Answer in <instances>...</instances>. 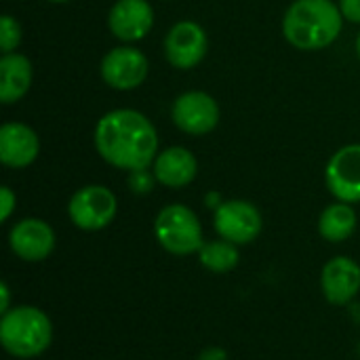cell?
I'll list each match as a JSON object with an SVG mask.
<instances>
[{"mask_svg": "<svg viewBox=\"0 0 360 360\" xmlns=\"http://www.w3.org/2000/svg\"><path fill=\"white\" fill-rule=\"evenodd\" d=\"M354 230H356V213L348 202L329 205L319 219V232L329 243L348 240L354 234Z\"/></svg>", "mask_w": 360, "mask_h": 360, "instance_id": "17", "label": "cell"}, {"mask_svg": "<svg viewBox=\"0 0 360 360\" xmlns=\"http://www.w3.org/2000/svg\"><path fill=\"white\" fill-rule=\"evenodd\" d=\"M0 297H2V302H0V310H2V314H6V312H8V300H11V293H8L6 283H2V285H0Z\"/></svg>", "mask_w": 360, "mask_h": 360, "instance_id": "24", "label": "cell"}, {"mask_svg": "<svg viewBox=\"0 0 360 360\" xmlns=\"http://www.w3.org/2000/svg\"><path fill=\"white\" fill-rule=\"evenodd\" d=\"M11 251L23 262H42L55 249V232L42 219H21L8 234Z\"/></svg>", "mask_w": 360, "mask_h": 360, "instance_id": "11", "label": "cell"}, {"mask_svg": "<svg viewBox=\"0 0 360 360\" xmlns=\"http://www.w3.org/2000/svg\"><path fill=\"white\" fill-rule=\"evenodd\" d=\"M356 53H359V57H360V34H359V38H356Z\"/></svg>", "mask_w": 360, "mask_h": 360, "instance_id": "26", "label": "cell"}, {"mask_svg": "<svg viewBox=\"0 0 360 360\" xmlns=\"http://www.w3.org/2000/svg\"><path fill=\"white\" fill-rule=\"evenodd\" d=\"M171 116L179 131L188 135H207L219 122V105L211 95L190 91L175 99Z\"/></svg>", "mask_w": 360, "mask_h": 360, "instance_id": "7", "label": "cell"}, {"mask_svg": "<svg viewBox=\"0 0 360 360\" xmlns=\"http://www.w3.org/2000/svg\"><path fill=\"white\" fill-rule=\"evenodd\" d=\"M207 200H209V207H213V209H217V207L221 205V198H219V194H217V192H211Z\"/></svg>", "mask_w": 360, "mask_h": 360, "instance_id": "25", "label": "cell"}, {"mask_svg": "<svg viewBox=\"0 0 360 360\" xmlns=\"http://www.w3.org/2000/svg\"><path fill=\"white\" fill-rule=\"evenodd\" d=\"M15 202H17V198H15L13 190L4 186V188L0 190V205H2L0 221H6V219L11 217V213H13V209H15Z\"/></svg>", "mask_w": 360, "mask_h": 360, "instance_id": "21", "label": "cell"}, {"mask_svg": "<svg viewBox=\"0 0 360 360\" xmlns=\"http://www.w3.org/2000/svg\"><path fill=\"white\" fill-rule=\"evenodd\" d=\"M51 340L53 325L42 310L34 306H19L2 314L0 342L11 356L34 359L51 346Z\"/></svg>", "mask_w": 360, "mask_h": 360, "instance_id": "3", "label": "cell"}, {"mask_svg": "<svg viewBox=\"0 0 360 360\" xmlns=\"http://www.w3.org/2000/svg\"><path fill=\"white\" fill-rule=\"evenodd\" d=\"M198 162L194 154L186 148L173 146L160 152L154 160V177L167 188H184L196 177Z\"/></svg>", "mask_w": 360, "mask_h": 360, "instance_id": "15", "label": "cell"}, {"mask_svg": "<svg viewBox=\"0 0 360 360\" xmlns=\"http://www.w3.org/2000/svg\"><path fill=\"white\" fill-rule=\"evenodd\" d=\"M198 360H228V354L221 348H207L205 352H200Z\"/></svg>", "mask_w": 360, "mask_h": 360, "instance_id": "23", "label": "cell"}, {"mask_svg": "<svg viewBox=\"0 0 360 360\" xmlns=\"http://www.w3.org/2000/svg\"><path fill=\"white\" fill-rule=\"evenodd\" d=\"M325 179L340 202H360V143L346 146L331 156Z\"/></svg>", "mask_w": 360, "mask_h": 360, "instance_id": "10", "label": "cell"}, {"mask_svg": "<svg viewBox=\"0 0 360 360\" xmlns=\"http://www.w3.org/2000/svg\"><path fill=\"white\" fill-rule=\"evenodd\" d=\"M95 148L108 165L131 173L148 169L156 160L158 135L141 112L114 110L99 118Z\"/></svg>", "mask_w": 360, "mask_h": 360, "instance_id": "1", "label": "cell"}, {"mask_svg": "<svg viewBox=\"0 0 360 360\" xmlns=\"http://www.w3.org/2000/svg\"><path fill=\"white\" fill-rule=\"evenodd\" d=\"M101 78L116 91H131L148 78V59L133 46H116L101 59Z\"/></svg>", "mask_w": 360, "mask_h": 360, "instance_id": "8", "label": "cell"}, {"mask_svg": "<svg viewBox=\"0 0 360 360\" xmlns=\"http://www.w3.org/2000/svg\"><path fill=\"white\" fill-rule=\"evenodd\" d=\"M21 42V25L11 15H2L0 19V49L2 53H13Z\"/></svg>", "mask_w": 360, "mask_h": 360, "instance_id": "19", "label": "cell"}, {"mask_svg": "<svg viewBox=\"0 0 360 360\" xmlns=\"http://www.w3.org/2000/svg\"><path fill=\"white\" fill-rule=\"evenodd\" d=\"M165 55L177 70L196 68L207 55V34L196 21H179L165 38Z\"/></svg>", "mask_w": 360, "mask_h": 360, "instance_id": "9", "label": "cell"}, {"mask_svg": "<svg viewBox=\"0 0 360 360\" xmlns=\"http://www.w3.org/2000/svg\"><path fill=\"white\" fill-rule=\"evenodd\" d=\"M154 232L160 247L173 255L198 253L202 243V228L192 209L186 205L165 207L154 221Z\"/></svg>", "mask_w": 360, "mask_h": 360, "instance_id": "4", "label": "cell"}, {"mask_svg": "<svg viewBox=\"0 0 360 360\" xmlns=\"http://www.w3.org/2000/svg\"><path fill=\"white\" fill-rule=\"evenodd\" d=\"M51 2H59L61 4V2H70V0H51Z\"/></svg>", "mask_w": 360, "mask_h": 360, "instance_id": "27", "label": "cell"}, {"mask_svg": "<svg viewBox=\"0 0 360 360\" xmlns=\"http://www.w3.org/2000/svg\"><path fill=\"white\" fill-rule=\"evenodd\" d=\"M344 15L333 0H295L283 19L285 38L302 51L333 44L342 32Z\"/></svg>", "mask_w": 360, "mask_h": 360, "instance_id": "2", "label": "cell"}, {"mask_svg": "<svg viewBox=\"0 0 360 360\" xmlns=\"http://www.w3.org/2000/svg\"><path fill=\"white\" fill-rule=\"evenodd\" d=\"M198 259L200 264L211 270V272H230L238 266V249L234 243L230 240H213V243H205L198 251Z\"/></svg>", "mask_w": 360, "mask_h": 360, "instance_id": "18", "label": "cell"}, {"mask_svg": "<svg viewBox=\"0 0 360 360\" xmlns=\"http://www.w3.org/2000/svg\"><path fill=\"white\" fill-rule=\"evenodd\" d=\"M32 63L25 55L4 53L0 59V101L15 103L19 101L32 84Z\"/></svg>", "mask_w": 360, "mask_h": 360, "instance_id": "16", "label": "cell"}, {"mask_svg": "<svg viewBox=\"0 0 360 360\" xmlns=\"http://www.w3.org/2000/svg\"><path fill=\"white\" fill-rule=\"evenodd\" d=\"M215 232L234 245H249L262 232V215L247 200H226L213 215Z\"/></svg>", "mask_w": 360, "mask_h": 360, "instance_id": "6", "label": "cell"}, {"mask_svg": "<svg viewBox=\"0 0 360 360\" xmlns=\"http://www.w3.org/2000/svg\"><path fill=\"white\" fill-rule=\"evenodd\" d=\"M321 287L331 304H350L360 291V266L350 257H333L323 268Z\"/></svg>", "mask_w": 360, "mask_h": 360, "instance_id": "13", "label": "cell"}, {"mask_svg": "<svg viewBox=\"0 0 360 360\" xmlns=\"http://www.w3.org/2000/svg\"><path fill=\"white\" fill-rule=\"evenodd\" d=\"M116 211H118V200L112 194V190L103 186L80 188L68 205L72 224L86 232H95L110 226L112 219L116 217Z\"/></svg>", "mask_w": 360, "mask_h": 360, "instance_id": "5", "label": "cell"}, {"mask_svg": "<svg viewBox=\"0 0 360 360\" xmlns=\"http://www.w3.org/2000/svg\"><path fill=\"white\" fill-rule=\"evenodd\" d=\"M154 181H156V177H154L148 169L131 171V175H129V188H131V192L141 194V196H143V194H148V192H152Z\"/></svg>", "mask_w": 360, "mask_h": 360, "instance_id": "20", "label": "cell"}, {"mask_svg": "<svg viewBox=\"0 0 360 360\" xmlns=\"http://www.w3.org/2000/svg\"><path fill=\"white\" fill-rule=\"evenodd\" d=\"M110 32L124 40L135 42L146 38L154 25V11L148 0H118L108 15Z\"/></svg>", "mask_w": 360, "mask_h": 360, "instance_id": "12", "label": "cell"}, {"mask_svg": "<svg viewBox=\"0 0 360 360\" xmlns=\"http://www.w3.org/2000/svg\"><path fill=\"white\" fill-rule=\"evenodd\" d=\"M40 152V141L34 129L21 122H6L0 127V160L11 169L30 167Z\"/></svg>", "mask_w": 360, "mask_h": 360, "instance_id": "14", "label": "cell"}, {"mask_svg": "<svg viewBox=\"0 0 360 360\" xmlns=\"http://www.w3.org/2000/svg\"><path fill=\"white\" fill-rule=\"evenodd\" d=\"M340 11L344 19L360 23V0H340Z\"/></svg>", "mask_w": 360, "mask_h": 360, "instance_id": "22", "label": "cell"}]
</instances>
